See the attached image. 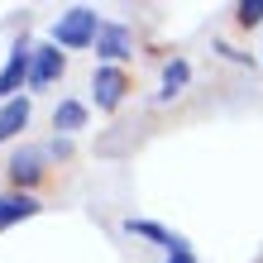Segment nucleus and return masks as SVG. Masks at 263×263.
Listing matches in <instances>:
<instances>
[{
    "label": "nucleus",
    "mask_w": 263,
    "mask_h": 263,
    "mask_svg": "<svg viewBox=\"0 0 263 263\" xmlns=\"http://www.w3.org/2000/svg\"><path fill=\"white\" fill-rule=\"evenodd\" d=\"M167 263H196L192 254H167Z\"/></svg>",
    "instance_id": "ddd939ff"
},
{
    "label": "nucleus",
    "mask_w": 263,
    "mask_h": 263,
    "mask_svg": "<svg viewBox=\"0 0 263 263\" xmlns=\"http://www.w3.org/2000/svg\"><path fill=\"white\" fill-rule=\"evenodd\" d=\"M125 230H129V235H139V239H153V244H158V249H167V254H192L187 239H182L177 230H163V225H153V220H134V215H129Z\"/></svg>",
    "instance_id": "39448f33"
},
{
    "label": "nucleus",
    "mask_w": 263,
    "mask_h": 263,
    "mask_svg": "<svg viewBox=\"0 0 263 263\" xmlns=\"http://www.w3.org/2000/svg\"><path fill=\"white\" fill-rule=\"evenodd\" d=\"M187 77H192V72H187V63H182V58H173V63L163 67V101H173L177 91L187 86Z\"/></svg>",
    "instance_id": "9b49d317"
},
{
    "label": "nucleus",
    "mask_w": 263,
    "mask_h": 263,
    "mask_svg": "<svg viewBox=\"0 0 263 263\" xmlns=\"http://www.w3.org/2000/svg\"><path fill=\"white\" fill-rule=\"evenodd\" d=\"M63 53H58V43H39V48H34V63H29V86H53L58 82V77H63Z\"/></svg>",
    "instance_id": "7ed1b4c3"
},
{
    "label": "nucleus",
    "mask_w": 263,
    "mask_h": 263,
    "mask_svg": "<svg viewBox=\"0 0 263 263\" xmlns=\"http://www.w3.org/2000/svg\"><path fill=\"white\" fill-rule=\"evenodd\" d=\"M29 63H34V48L20 39V43L10 48V63L0 67V96H10V101H14V91L29 86Z\"/></svg>",
    "instance_id": "f03ea898"
},
{
    "label": "nucleus",
    "mask_w": 263,
    "mask_h": 263,
    "mask_svg": "<svg viewBox=\"0 0 263 263\" xmlns=\"http://www.w3.org/2000/svg\"><path fill=\"white\" fill-rule=\"evenodd\" d=\"M29 215H39V201L29 192H0V230L29 220Z\"/></svg>",
    "instance_id": "0eeeda50"
},
{
    "label": "nucleus",
    "mask_w": 263,
    "mask_h": 263,
    "mask_svg": "<svg viewBox=\"0 0 263 263\" xmlns=\"http://www.w3.org/2000/svg\"><path fill=\"white\" fill-rule=\"evenodd\" d=\"M5 173H10L14 187H29V182L43 177V153H39V148H20V153L5 163Z\"/></svg>",
    "instance_id": "6e6552de"
},
{
    "label": "nucleus",
    "mask_w": 263,
    "mask_h": 263,
    "mask_svg": "<svg viewBox=\"0 0 263 263\" xmlns=\"http://www.w3.org/2000/svg\"><path fill=\"white\" fill-rule=\"evenodd\" d=\"M96 53L105 58V67L120 63V58H129V53H134L129 29H125V24H105V29H101V39H96Z\"/></svg>",
    "instance_id": "423d86ee"
},
{
    "label": "nucleus",
    "mask_w": 263,
    "mask_h": 263,
    "mask_svg": "<svg viewBox=\"0 0 263 263\" xmlns=\"http://www.w3.org/2000/svg\"><path fill=\"white\" fill-rule=\"evenodd\" d=\"M101 20H96V10H86V5H77L67 14H58V24H53V43L58 48H86V43H96L101 39Z\"/></svg>",
    "instance_id": "f257e3e1"
},
{
    "label": "nucleus",
    "mask_w": 263,
    "mask_h": 263,
    "mask_svg": "<svg viewBox=\"0 0 263 263\" xmlns=\"http://www.w3.org/2000/svg\"><path fill=\"white\" fill-rule=\"evenodd\" d=\"M235 20L239 24H263V0H239V5H235Z\"/></svg>",
    "instance_id": "f8f14e48"
},
{
    "label": "nucleus",
    "mask_w": 263,
    "mask_h": 263,
    "mask_svg": "<svg viewBox=\"0 0 263 263\" xmlns=\"http://www.w3.org/2000/svg\"><path fill=\"white\" fill-rule=\"evenodd\" d=\"M82 125H86V105H82V101H58V110H53V129L72 134V129H82Z\"/></svg>",
    "instance_id": "9d476101"
},
{
    "label": "nucleus",
    "mask_w": 263,
    "mask_h": 263,
    "mask_svg": "<svg viewBox=\"0 0 263 263\" xmlns=\"http://www.w3.org/2000/svg\"><path fill=\"white\" fill-rule=\"evenodd\" d=\"M24 125H29V101H24V96H14V101L0 105V144H5V139H14Z\"/></svg>",
    "instance_id": "1a4fd4ad"
},
{
    "label": "nucleus",
    "mask_w": 263,
    "mask_h": 263,
    "mask_svg": "<svg viewBox=\"0 0 263 263\" xmlns=\"http://www.w3.org/2000/svg\"><path fill=\"white\" fill-rule=\"evenodd\" d=\"M91 91H96V105H101V110H115V105L125 101L129 82H125V72H120V67H96V77H91Z\"/></svg>",
    "instance_id": "20e7f679"
}]
</instances>
